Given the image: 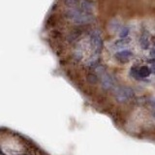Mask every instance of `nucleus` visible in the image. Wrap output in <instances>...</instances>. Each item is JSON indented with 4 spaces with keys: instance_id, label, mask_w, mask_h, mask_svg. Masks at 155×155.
I'll use <instances>...</instances> for the list:
<instances>
[{
    "instance_id": "obj_5",
    "label": "nucleus",
    "mask_w": 155,
    "mask_h": 155,
    "mask_svg": "<svg viewBox=\"0 0 155 155\" xmlns=\"http://www.w3.org/2000/svg\"><path fill=\"white\" fill-rule=\"evenodd\" d=\"M116 84L115 79L109 74L104 75L103 79H102V86L105 89H112Z\"/></svg>"
},
{
    "instance_id": "obj_7",
    "label": "nucleus",
    "mask_w": 155,
    "mask_h": 155,
    "mask_svg": "<svg viewBox=\"0 0 155 155\" xmlns=\"http://www.w3.org/2000/svg\"><path fill=\"white\" fill-rule=\"evenodd\" d=\"M150 63V72L152 73V74H155V59H152L149 61Z\"/></svg>"
},
{
    "instance_id": "obj_2",
    "label": "nucleus",
    "mask_w": 155,
    "mask_h": 155,
    "mask_svg": "<svg viewBox=\"0 0 155 155\" xmlns=\"http://www.w3.org/2000/svg\"><path fill=\"white\" fill-rule=\"evenodd\" d=\"M113 95H115L116 100L118 103H127L134 97V91L132 88L128 86H119L116 87L113 91Z\"/></svg>"
},
{
    "instance_id": "obj_4",
    "label": "nucleus",
    "mask_w": 155,
    "mask_h": 155,
    "mask_svg": "<svg viewBox=\"0 0 155 155\" xmlns=\"http://www.w3.org/2000/svg\"><path fill=\"white\" fill-rule=\"evenodd\" d=\"M133 54L130 51H121L115 54L116 59L120 63H126L132 58Z\"/></svg>"
},
{
    "instance_id": "obj_3",
    "label": "nucleus",
    "mask_w": 155,
    "mask_h": 155,
    "mask_svg": "<svg viewBox=\"0 0 155 155\" xmlns=\"http://www.w3.org/2000/svg\"><path fill=\"white\" fill-rule=\"evenodd\" d=\"M150 74H151V72H150V69L148 66H141V67L133 66L131 68V70H130V75L138 80L148 78Z\"/></svg>"
},
{
    "instance_id": "obj_8",
    "label": "nucleus",
    "mask_w": 155,
    "mask_h": 155,
    "mask_svg": "<svg viewBox=\"0 0 155 155\" xmlns=\"http://www.w3.org/2000/svg\"><path fill=\"white\" fill-rule=\"evenodd\" d=\"M150 54H151L152 56H154V57H155V48H153V50L151 51V52H150Z\"/></svg>"
},
{
    "instance_id": "obj_6",
    "label": "nucleus",
    "mask_w": 155,
    "mask_h": 155,
    "mask_svg": "<svg viewBox=\"0 0 155 155\" xmlns=\"http://www.w3.org/2000/svg\"><path fill=\"white\" fill-rule=\"evenodd\" d=\"M128 44V40L127 39H121V40H118L117 42L116 43V46L120 48V47H124L126 45Z\"/></svg>"
},
{
    "instance_id": "obj_1",
    "label": "nucleus",
    "mask_w": 155,
    "mask_h": 155,
    "mask_svg": "<svg viewBox=\"0 0 155 155\" xmlns=\"http://www.w3.org/2000/svg\"><path fill=\"white\" fill-rule=\"evenodd\" d=\"M1 148L6 155H20L23 151L22 145L13 138H8L1 144Z\"/></svg>"
}]
</instances>
